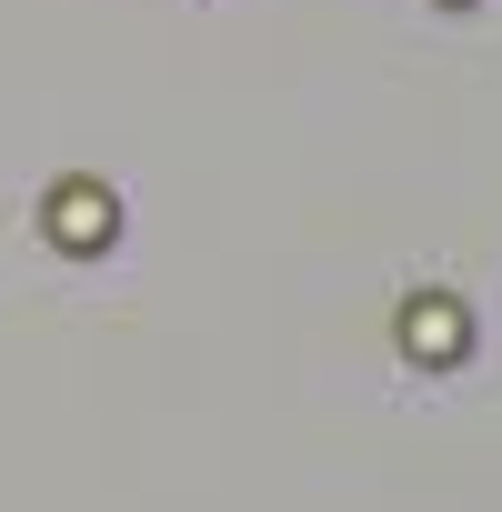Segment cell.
I'll return each mask as SVG.
<instances>
[{
	"mask_svg": "<svg viewBox=\"0 0 502 512\" xmlns=\"http://www.w3.org/2000/svg\"><path fill=\"white\" fill-rule=\"evenodd\" d=\"M41 231H51L61 251H111V241H121V191H111V181H51Z\"/></svg>",
	"mask_w": 502,
	"mask_h": 512,
	"instance_id": "cell-1",
	"label": "cell"
},
{
	"mask_svg": "<svg viewBox=\"0 0 502 512\" xmlns=\"http://www.w3.org/2000/svg\"><path fill=\"white\" fill-rule=\"evenodd\" d=\"M402 352H412L422 372H452V362L472 352V312H462L452 292H412V302H402Z\"/></svg>",
	"mask_w": 502,
	"mask_h": 512,
	"instance_id": "cell-2",
	"label": "cell"
}]
</instances>
